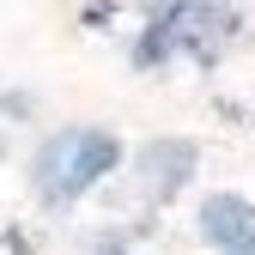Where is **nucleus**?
<instances>
[{"label": "nucleus", "mask_w": 255, "mask_h": 255, "mask_svg": "<svg viewBox=\"0 0 255 255\" xmlns=\"http://www.w3.org/2000/svg\"><path fill=\"white\" fill-rule=\"evenodd\" d=\"M122 146L104 128H61V134L37 152V195L43 201H79L91 182H104L116 170Z\"/></svg>", "instance_id": "f257e3e1"}, {"label": "nucleus", "mask_w": 255, "mask_h": 255, "mask_svg": "<svg viewBox=\"0 0 255 255\" xmlns=\"http://www.w3.org/2000/svg\"><path fill=\"white\" fill-rule=\"evenodd\" d=\"M201 231H207V243H219L225 255H255V207L243 195H213L201 207Z\"/></svg>", "instance_id": "f03ea898"}]
</instances>
